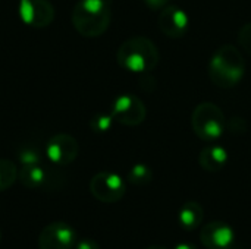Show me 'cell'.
Returning <instances> with one entry per match:
<instances>
[{"instance_id": "1", "label": "cell", "mask_w": 251, "mask_h": 249, "mask_svg": "<svg viewBox=\"0 0 251 249\" xmlns=\"http://www.w3.org/2000/svg\"><path fill=\"white\" fill-rule=\"evenodd\" d=\"M209 78L219 88L238 85L246 73V62L241 51L232 44L221 45L209 62Z\"/></svg>"}, {"instance_id": "2", "label": "cell", "mask_w": 251, "mask_h": 249, "mask_svg": "<svg viewBox=\"0 0 251 249\" xmlns=\"http://www.w3.org/2000/svg\"><path fill=\"white\" fill-rule=\"evenodd\" d=\"M71 19L78 34L96 38L107 31L112 21V9L107 0H78Z\"/></svg>"}, {"instance_id": "3", "label": "cell", "mask_w": 251, "mask_h": 249, "mask_svg": "<svg viewBox=\"0 0 251 249\" xmlns=\"http://www.w3.org/2000/svg\"><path fill=\"white\" fill-rule=\"evenodd\" d=\"M119 66L132 73L151 72L159 60L160 54L156 44L147 37H131L125 40L116 53Z\"/></svg>"}, {"instance_id": "4", "label": "cell", "mask_w": 251, "mask_h": 249, "mask_svg": "<svg viewBox=\"0 0 251 249\" xmlns=\"http://www.w3.org/2000/svg\"><path fill=\"white\" fill-rule=\"evenodd\" d=\"M191 126L193 132L204 142H215L218 141L225 128L226 120L225 114L219 106L210 101L200 103L191 114Z\"/></svg>"}, {"instance_id": "5", "label": "cell", "mask_w": 251, "mask_h": 249, "mask_svg": "<svg viewBox=\"0 0 251 249\" xmlns=\"http://www.w3.org/2000/svg\"><path fill=\"white\" fill-rule=\"evenodd\" d=\"M126 191L124 179L112 172H100L96 173L90 181V192L91 195L104 204H113L124 198Z\"/></svg>"}, {"instance_id": "6", "label": "cell", "mask_w": 251, "mask_h": 249, "mask_svg": "<svg viewBox=\"0 0 251 249\" xmlns=\"http://www.w3.org/2000/svg\"><path fill=\"white\" fill-rule=\"evenodd\" d=\"M110 114L115 122L121 125L137 126L146 120L147 109L138 97L132 94H122L113 100Z\"/></svg>"}, {"instance_id": "7", "label": "cell", "mask_w": 251, "mask_h": 249, "mask_svg": "<svg viewBox=\"0 0 251 249\" xmlns=\"http://www.w3.org/2000/svg\"><path fill=\"white\" fill-rule=\"evenodd\" d=\"M79 154L78 141L69 134L53 135L46 144V157L54 166H68Z\"/></svg>"}, {"instance_id": "8", "label": "cell", "mask_w": 251, "mask_h": 249, "mask_svg": "<svg viewBox=\"0 0 251 249\" xmlns=\"http://www.w3.org/2000/svg\"><path fill=\"white\" fill-rule=\"evenodd\" d=\"M76 244V233L72 226L65 222H53L47 225L38 236L40 249H72Z\"/></svg>"}, {"instance_id": "9", "label": "cell", "mask_w": 251, "mask_h": 249, "mask_svg": "<svg viewBox=\"0 0 251 249\" xmlns=\"http://www.w3.org/2000/svg\"><path fill=\"white\" fill-rule=\"evenodd\" d=\"M21 21L32 28H46L54 19V9L49 0H19Z\"/></svg>"}, {"instance_id": "10", "label": "cell", "mask_w": 251, "mask_h": 249, "mask_svg": "<svg viewBox=\"0 0 251 249\" xmlns=\"http://www.w3.org/2000/svg\"><path fill=\"white\" fill-rule=\"evenodd\" d=\"M157 26L169 38H182L188 31L190 18L179 6L169 4L159 13Z\"/></svg>"}, {"instance_id": "11", "label": "cell", "mask_w": 251, "mask_h": 249, "mask_svg": "<svg viewBox=\"0 0 251 249\" xmlns=\"http://www.w3.org/2000/svg\"><path fill=\"white\" fill-rule=\"evenodd\" d=\"M200 241L207 249H231L235 242V232L228 223L216 220L201 229Z\"/></svg>"}, {"instance_id": "12", "label": "cell", "mask_w": 251, "mask_h": 249, "mask_svg": "<svg viewBox=\"0 0 251 249\" xmlns=\"http://www.w3.org/2000/svg\"><path fill=\"white\" fill-rule=\"evenodd\" d=\"M18 179L28 189H47L51 183H56L51 173L41 164L21 166L18 172Z\"/></svg>"}, {"instance_id": "13", "label": "cell", "mask_w": 251, "mask_h": 249, "mask_svg": "<svg viewBox=\"0 0 251 249\" xmlns=\"http://www.w3.org/2000/svg\"><path fill=\"white\" fill-rule=\"evenodd\" d=\"M228 160H229L228 151L222 145H216V144L204 147L199 156L200 166L210 173L221 172L226 166Z\"/></svg>"}, {"instance_id": "14", "label": "cell", "mask_w": 251, "mask_h": 249, "mask_svg": "<svg viewBox=\"0 0 251 249\" xmlns=\"http://www.w3.org/2000/svg\"><path fill=\"white\" fill-rule=\"evenodd\" d=\"M203 219H204V210L196 201L185 203L178 213L179 226L187 232H193V230L199 229L200 225L203 223Z\"/></svg>"}, {"instance_id": "15", "label": "cell", "mask_w": 251, "mask_h": 249, "mask_svg": "<svg viewBox=\"0 0 251 249\" xmlns=\"http://www.w3.org/2000/svg\"><path fill=\"white\" fill-rule=\"evenodd\" d=\"M18 167L13 161L0 158V192L7 191L18 179Z\"/></svg>"}, {"instance_id": "16", "label": "cell", "mask_w": 251, "mask_h": 249, "mask_svg": "<svg viewBox=\"0 0 251 249\" xmlns=\"http://www.w3.org/2000/svg\"><path fill=\"white\" fill-rule=\"evenodd\" d=\"M128 181L135 186H146L153 181V172L147 164H134L128 172Z\"/></svg>"}, {"instance_id": "17", "label": "cell", "mask_w": 251, "mask_h": 249, "mask_svg": "<svg viewBox=\"0 0 251 249\" xmlns=\"http://www.w3.org/2000/svg\"><path fill=\"white\" fill-rule=\"evenodd\" d=\"M18 160L22 166L41 164V153L35 145H22L18 150Z\"/></svg>"}, {"instance_id": "18", "label": "cell", "mask_w": 251, "mask_h": 249, "mask_svg": "<svg viewBox=\"0 0 251 249\" xmlns=\"http://www.w3.org/2000/svg\"><path fill=\"white\" fill-rule=\"evenodd\" d=\"M113 122H115V119L112 117L110 113L109 114L100 113V114L93 116V119L90 120V128L96 134H106L112 129Z\"/></svg>"}, {"instance_id": "19", "label": "cell", "mask_w": 251, "mask_h": 249, "mask_svg": "<svg viewBox=\"0 0 251 249\" xmlns=\"http://www.w3.org/2000/svg\"><path fill=\"white\" fill-rule=\"evenodd\" d=\"M238 41H240V45L251 56V22L241 26L238 32Z\"/></svg>"}, {"instance_id": "20", "label": "cell", "mask_w": 251, "mask_h": 249, "mask_svg": "<svg viewBox=\"0 0 251 249\" xmlns=\"http://www.w3.org/2000/svg\"><path fill=\"white\" fill-rule=\"evenodd\" d=\"M143 1L150 10H163L166 6H169L171 0H143Z\"/></svg>"}, {"instance_id": "21", "label": "cell", "mask_w": 251, "mask_h": 249, "mask_svg": "<svg viewBox=\"0 0 251 249\" xmlns=\"http://www.w3.org/2000/svg\"><path fill=\"white\" fill-rule=\"evenodd\" d=\"M75 249H100V247L93 239H81V241H76Z\"/></svg>"}, {"instance_id": "22", "label": "cell", "mask_w": 251, "mask_h": 249, "mask_svg": "<svg viewBox=\"0 0 251 249\" xmlns=\"http://www.w3.org/2000/svg\"><path fill=\"white\" fill-rule=\"evenodd\" d=\"M174 249H197V248H196V245H193V244L181 242V244L175 245V248H174Z\"/></svg>"}, {"instance_id": "23", "label": "cell", "mask_w": 251, "mask_h": 249, "mask_svg": "<svg viewBox=\"0 0 251 249\" xmlns=\"http://www.w3.org/2000/svg\"><path fill=\"white\" fill-rule=\"evenodd\" d=\"M146 249H166L165 247H160V245H151V247H149V248Z\"/></svg>"}, {"instance_id": "24", "label": "cell", "mask_w": 251, "mask_h": 249, "mask_svg": "<svg viewBox=\"0 0 251 249\" xmlns=\"http://www.w3.org/2000/svg\"><path fill=\"white\" fill-rule=\"evenodd\" d=\"M0 241H1V230H0Z\"/></svg>"}, {"instance_id": "25", "label": "cell", "mask_w": 251, "mask_h": 249, "mask_svg": "<svg viewBox=\"0 0 251 249\" xmlns=\"http://www.w3.org/2000/svg\"><path fill=\"white\" fill-rule=\"evenodd\" d=\"M18 1H19V0H18Z\"/></svg>"}]
</instances>
